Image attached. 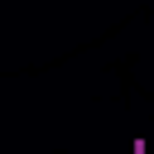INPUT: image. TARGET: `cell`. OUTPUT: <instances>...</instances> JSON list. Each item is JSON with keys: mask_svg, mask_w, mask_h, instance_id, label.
<instances>
[{"mask_svg": "<svg viewBox=\"0 0 154 154\" xmlns=\"http://www.w3.org/2000/svg\"><path fill=\"white\" fill-rule=\"evenodd\" d=\"M144 149H154V135H149V140H144Z\"/></svg>", "mask_w": 154, "mask_h": 154, "instance_id": "1", "label": "cell"}]
</instances>
